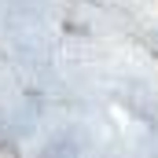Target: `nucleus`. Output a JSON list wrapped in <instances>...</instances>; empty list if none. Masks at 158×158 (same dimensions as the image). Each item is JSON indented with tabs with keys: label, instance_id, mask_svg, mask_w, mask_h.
Instances as JSON below:
<instances>
[]
</instances>
